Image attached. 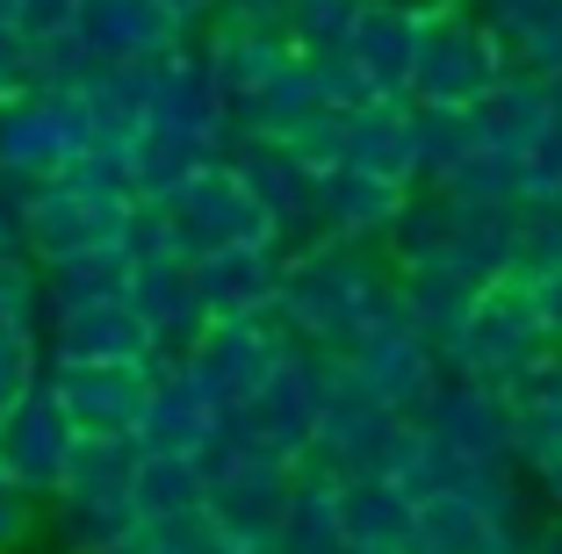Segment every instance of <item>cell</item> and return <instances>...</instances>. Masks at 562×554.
<instances>
[{"label": "cell", "mask_w": 562, "mask_h": 554, "mask_svg": "<svg viewBox=\"0 0 562 554\" xmlns=\"http://www.w3.org/2000/svg\"><path fill=\"white\" fill-rule=\"evenodd\" d=\"M541 483H548V497H555V511H562V454H555V461L541 468Z\"/></svg>", "instance_id": "obj_21"}, {"label": "cell", "mask_w": 562, "mask_h": 554, "mask_svg": "<svg viewBox=\"0 0 562 554\" xmlns=\"http://www.w3.org/2000/svg\"><path fill=\"white\" fill-rule=\"evenodd\" d=\"M562 267V202H519L513 210V281H541Z\"/></svg>", "instance_id": "obj_14"}, {"label": "cell", "mask_w": 562, "mask_h": 554, "mask_svg": "<svg viewBox=\"0 0 562 554\" xmlns=\"http://www.w3.org/2000/svg\"><path fill=\"white\" fill-rule=\"evenodd\" d=\"M361 8L368 0H289L281 8V44L296 58H331V50H347Z\"/></svg>", "instance_id": "obj_13"}, {"label": "cell", "mask_w": 562, "mask_h": 554, "mask_svg": "<svg viewBox=\"0 0 562 554\" xmlns=\"http://www.w3.org/2000/svg\"><path fill=\"white\" fill-rule=\"evenodd\" d=\"M533 353H541V331H533L527 289H519V281H497V289H483L476 303H469V317L454 325V339H447L432 360H440V375H454V382L497 389V382Z\"/></svg>", "instance_id": "obj_2"}, {"label": "cell", "mask_w": 562, "mask_h": 554, "mask_svg": "<svg viewBox=\"0 0 562 554\" xmlns=\"http://www.w3.org/2000/svg\"><path fill=\"white\" fill-rule=\"evenodd\" d=\"M412 519H418V497L397 475H353V483H339V533H347V547L404 554L412 547Z\"/></svg>", "instance_id": "obj_9"}, {"label": "cell", "mask_w": 562, "mask_h": 554, "mask_svg": "<svg viewBox=\"0 0 562 554\" xmlns=\"http://www.w3.org/2000/svg\"><path fill=\"white\" fill-rule=\"evenodd\" d=\"M281 8L289 0H216V22L224 30H274L281 36Z\"/></svg>", "instance_id": "obj_18"}, {"label": "cell", "mask_w": 562, "mask_h": 554, "mask_svg": "<svg viewBox=\"0 0 562 554\" xmlns=\"http://www.w3.org/2000/svg\"><path fill=\"white\" fill-rule=\"evenodd\" d=\"M202 66H210L216 94L238 109L246 94H260V87L274 80L281 66H289V44H281L274 30H224V22H216L210 50H202Z\"/></svg>", "instance_id": "obj_11"}, {"label": "cell", "mask_w": 562, "mask_h": 554, "mask_svg": "<svg viewBox=\"0 0 562 554\" xmlns=\"http://www.w3.org/2000/svg\"><path fill=\"white\" fill-rule=\"evenodd\" d=\"M462 8H469V15H476L483 30L497 36V44H505V58H513V36L527 30V15L541 8V0H462Z\"/></svg>", "instance_id": "obj_17"}, {"label": "cell", "mask_w": 562, "mask_h": 554, "mask_svg": "<svg viewBox=\"0 0 562 554\" xmlns=\"http://www.w3.org/2000/svg\"><path fill=\"white\" fill-rule=\"evenodd\" d=\"M339 368L368 404L397 410V418H418L432 382H440V360H432V346L418 331H368L353 353H339Z\"/></svg>", "instance_id": "obj_4"}, {"label": "cell", "mask_w": 562, "mask_h": 554, "mask_svg": "<svg viewBox=\"0 0 562 554\" xmlns=\"http://www.w3.org/2000/svg\"><path fill=\"white\" fill-rule=\"evenodd\" d=\"M513 66L505 44L483 30L469 8L418 22V66H412V101L418 109H476L497 87V72Z\"/></svg>", "instance_id": "obj_1"}, {"label": "cell", "mask_w": 562, "mask_h": 554, "mask_svg": "<svg viewBox=\"0 0 562 554\" xmlns=\"http://www.w3.org/2000/svg\"><path fill=\"white\" fill-rule=\"evenodd\" d=\"M527 310H533L541 346H555V353H562V267H548L541 281H527Z\"/></svg>", "instance_id": "obj_16"}, {"label": "cell", "mask_w": 562, "mask_h": 554, "mask_svg": "<svg viewBox=\"0 0 562 554\" xmlns=\"http://www.w3.org/2000/svg\"><path fill=\"white\" fill-rule=\"evenodd\" d=\"M281 260L289 245H232V252H210L195 260V303L210 325H252L260 310H274L281 295Z\"/></svg>", "instance_id": "obj_5"}, {"label": "cell", "mask_w": 562, "mask_h": 554, "mask_svg": "<svg viewBox=\"0 0 562 554\" xmlns=\"http://www.w3.org/2000/svg\"><path fill=\"white\" fill-rule=\"evenodd\" d=\"M347 66L375 87V101H412V66H418V22L397 8H375L368 0L361 22L347 36Z\"/></svg>", "instance_id": "obj_10"}, {"label": "cell", "mask_w": 562, "mask_h": 554, "mask_svg": "<svg viewBox=\"0 0 562 554\" xmlns=\"http://www.w3.org/2000/svg\"><path fill=\"white\" fill-rule=\"evenodd\" d=\"M404 202H412V188H390V180H375V173L331 166V173H317L311 230H317V238H339V245H368V252H382V238H390V224L404 216Z\"/></svg>", "instance_id": "obj_6"}, {"label": "cell", "mask_w": 562, "mask_h": 554, "mask_svg": "<svg viewBox=\"0 0 562 554\" xmlns=\"http://www.w3.org/2000/svg\"><path fill=\"white\" fill-rule=\"evenodd\" d=\"M159 8L181 22V30H188V22H202V15H216V0H159Z\"/></svg>", "instance_id": "obj_20"}, {"label": "cell", "mask_w": 562, "mask_h": 554, "mask_svg": "<svg viewBox=\"0 0 562 554\" xmlns=\"http://www.w3.org/2000/svg\"><path fill=\"white\" fill-rule=\"evenodd\" d=\"M513 66L519 72H541V80H555L562 72V0H541L527 15V30L513 36Z\"/></svg>", "instance_id": "obj_15"}, {"label": "cell", "mask_w": 562, "mask_h": 554, "mask_svg": "<svg viewBox=\"0 0 562 554\" xmlns=\"http://www.w3.org/2000/svg\"><path fill=\"white\" fill-rule=\"evenodd\" d=\"M469 123H476V145H483V151H505V159H519V151L541 145L548 123H555L548 80H541V72L505 66V72H497V87L476 101V109H469Z\"/></svg>", "instance_id": "obj_7"}, {"label": "cell", "mask_w": 562, "mask_h": 554, "mask_svg": "<svg viewBox=\"0 0 562 554\" xmlns=\"http://www.w3.org/2000/svg\"><path fill=\"white\" fill-rule=\"evenodd\" d=\"M339 166L375 173L390 188H418V151H412V101H368L347 115L339 137Z\"/></svg>", "instance_id": "obj_8"}, {"label": "cell", "mask_w": 562, "mask_h": 554, "mask_svg": "<svg viewBox=\"0 0 562 554\" xmlns=\"http://www.w3.org/2000/svg\"><path fill=\"white\" fill-rule=\"evenodd\" d=\"M412 432L440 454H462V461H497V468H513V410L505 396L483 389V382H454L440 375L426 396V410L412 418Z\"/></svg>", "instance_id": "obj_3"}, {"label": "cell", "mask_w": 562, "mask_h": 554, "mask_svg": "<svg viewBox=\"0 0 562 554\" xmlns=\"http://www.w3.org/2000/svg\"><path fill=\"white\" fill-rule=\"evenodd\" d=\"M548 101H555V123H562V72H555V80H548Z\"/></svg>", "instance_id": "obj_22"}, {"label": "cell", "mask_w": 562, "mask_h": 554, "mask_svg": "<svg viewBox=\"0 0 562 554\" xmlns=\"http://www.w3.org/2000/svg\"><path fill=\"white\" fill-rule=\"evenodd\" d=\"M375 8H397V15H412V22H432V15H454L462 0H375Z\"/></svg>", "instance_id": "obj_19"}, {"label": "cell", "mask_w": 562, "mask_h": 554, "mask_svg": "<svg viewBox=\"0 0 562 554\" xmlns=\"http://www.w3.org/2000/svg\"><path fill=\"white\" fill-rule=\"evenodd\" d=\"M412 151H418V188H440V180L476 151L469 109H418L412 101Z\"/></svg>", "instance_id": "obj_12"}]
</instances>
